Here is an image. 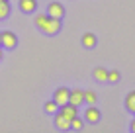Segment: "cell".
<instances>
[{"instance_id":"16","label":"cell","mask_w":135,"mask_h":133,"mask_svg":"<svg viewBox=\"0 0 135 133\" xmlns=\"http://www.w3.org/2000/svg\"><path fill=\"white\" fill-rule=\"evenodd\" d=\"M84 102L92 106V104L96 102V92H92V90H84Z\"/></svg>"},{"instance_id":"4","label":"cell","mask_w":135,"mask_h":133,"mask_svg":"<svg viewBox=\"0 0 135 133\" xmlns=\"http://www.w3.org/2000/svg\"><path fill=\"white\" fill-rule=\"evenodd\" d=\"M47 14L51 18H59V20H63V16H65V6L61 2H51L49 6H47Z\"/></svg>"},{"instance_id":"6","label":"cell","mask_w":135,"mask_h":133,"mask_svg":"<svg viewBox=\"0 0 135 133\" xmlns=\"http://www.w3.org/2000/svg\"><path fill=\"white\" fill-rule=\"evenodd\" d=\"M69 104H73V106H82L84 104V90H71V94H69Z\"/></svg>"},{"instance_id":"15","label":"cell","mask_w":135,"mask_h":133,"mask_svg":"<svg viewBox=\"0 0 135 133\" xmlns=\"http://www.w3.org/2000/svg\"><path fill=\"white\" fill-rule=\"evenodd\" d=\"M45 112L47 114H57L59 112V106H57V102H55V100H49V102H45Z\"/></svg>"},{"instance_id":"18","label":"cell","mask_w":135,"mask_h":133,"mask_svg":"<svg viewBox=\"0 0 135 133\" xmlns=\"http://www.w3.org/2000/svg\"><path fill=\"white\" fill-rule=\"evenodd\" d=\"M129 129H131V131H133V133H135V120H133V121H131V125H129Z\"/></svg>"},{"instance_id":"8","label":"cell","mask_w":135,"mask_h":133,"mask_svg":"<svg viewBox=\"0 0 135 133\" xmlns=\"http://www.w3.org/2000/svg\"><path fill=\"white\" fill-rule=\"evenodd\" d=\"M20 10L24 14H33L35 8H37V0H20Z\"/></svg>"},{"instance_id":"5","label":"cell","mask_w":135,"mask_h":133,"mask_svg":"<svg viewBox=\"0 0 135 133\" xmlns=\"http://www.w3.org/2000/svg\"><path fill=\"white\" fill-rule=\"evenodd\" d=\"M100 117H102V114H100L98 108H92V106L86 108V112H84V121L86 123H98Z\"/></svg>"},{"instance_id":"11","label":"cell","mask_w":135,"mask_h":133,"mask_svg":"<svg viewBox=\"0 0 135 133\" xmlns=\"http://www.w3.org/2000/svg\"><path fill=\"white\" fill-rule=\"evenodd\" d=\"M125 110L135 114V90H131V92L125 96Z\"/></svg>"},{"instance_id":"1","label":"cell","mask_w":135,"mask_h":133,"mask_svg":"<svg viewBox=\"0 0 135 133\" xmlns=\"http://www.w3.org/2000/svg\"><path fill=\"white\" fill-rule=\"evenodd\" d=\"M35 26L41 29L45 35H55L61 31V20L59 18H51L49 14H37L35 16Z\"/></svg>"},{"instance_id":"9","label":"cell","mask_w":135,"mask_h":133,"mask_svg":"<svg viewBox=\"0 0 135 133\" xmlns=\"http://www.w3.org/2000/svg\"><path fill=\"white\" fill-rule=\"evenodd\" d=\"M61 114H63L65 117H67L69 121H71L73 117H76V116H78L76 106H73V104H65V106H61Z\"/></svg>"},{"instance_id":"2","label":"cell","mask_w":135,"mask_h":133,"mask_svg":"<svg viewBox=\"0 0 135 133\" xmlns=\"http://www.w3.org/2000/svg\"><path fill=\"white\" fill-rule=\"evenodd\" d=\"M18 45V37L14 31H2L0 33V47H6V49H14Z\"/></svg>"},{"instance_id":"17","label":"cell","mask_w":135,"mask_h":133,"mask_svg":"<svg viewBox=\"0 0 135 133\" xmlns=\"http://www.w3.org/2000/svg\"><path fill=\"white\" fill-rule=\"evenodd\" d=\"M119 78H122L119 71H110V72H108V82H118Z\"/></svg>"},{"instance_id":"13","label":"cell","mask_w":135,"mask_h":133,"mask_svg":"<svg viewBox=\"0 0 135 133\" xmlns=\"http://www.w3.org/2000/svg\"><path fill=\"white\" fill-rule=\"evenodd\" d=\"M94 78L100 80V82H106L108 80V71H106L104 67H96L94 68Z\"/></svg>"},{"instance_id":"7","label":"cell","mask_w":135,"mask_h":133,"mask_svg":"<svg viewBox=\"0 0 135 133\" xmlns=\"http://www.w3.org/2000/svg\"><path fill=\"white\" fill-rule=\"evenodd\" d=\"M55 127L61 129V131H69V129H71V121H69L61 112H57V114H55Z\"/></svg>"},{"instance_id":"19","label":"cell","mask_w":135,"mask_h":133,"mask_svg":"<svg viewBox=\"0 0 135 133\" xmlns=\"http://www.w3.org/2000/svg\"><path fill=\"white\" fill-rule=\"evenodd\" d=\"M0 61H2V47H0Z\"/></svg>"},{"instance_id":"12","label":"cell","mask_w":135,"mask_h":133,"mask_svg":"<svg viewBox=\"0 0 135 133\" xmlns=\"http://www.w3.org/2000/svg\"><path fill=\"white\" fill-rule=\"evenodd\" d=\"M8 16H10V2L0 0V20H6Z\"/></svg>"},{"instance_id":"14","label":"cell","mask_w":135,"mask_h":133,"mask_svg":"<svg viewBox=\"0 0 135 133\" xmlns=\"http://www.w3.org/2000/svg\"><path fill=\"white\" fill-rule=\"evenodd\" d=\"M84 120H80V117H73V120H71V129H74V131H80L82 129V127H84Z\"/></svg>"},{"instance_id":"3","label":"cell","mask_w":135,"mask_h":133,"mask_svg":"<svg viewBox=\"0 0 135 133\" xmlns=\"http://www.w3.org/2000/svg\"><path fill=\"white\" fill-rule=\"evenodd\" d=\"M69 94H71V90L69 88H57L55 90V94H53V100L57 102V106L61 108V106H65V104H69Z\"/></svg>"},{"instance_id":"10","label":"cell","mask_w":135,"mask_h":133,"mask_svg":"<svg viewBox=\"0 0 135 133\" xmlns=\"http://www.w3.org/2000/svg\"><path fill=\"white\" fill-rule=\"evenodd\" d=\"M82 45H84L86 49H92V47H96V35L94 33H84L82 35Z\"/></svg>"}]
</instances>
